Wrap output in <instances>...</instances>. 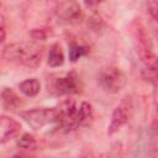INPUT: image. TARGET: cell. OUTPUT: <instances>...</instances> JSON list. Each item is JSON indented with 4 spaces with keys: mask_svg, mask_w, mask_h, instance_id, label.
Wrapping results in <instances>:
<instances>
[{
    "mask_svg": "<svg viewBox=\"0 0 158 158\" xmlns=\"http://www.w3.org/2000/svg\"><path fill=\"white\" fill-rule=\"evenodd\" d=\"M99 84L105 91L115 94L126 85V75L117 67H106L99 74Z\"/></svg>",
    "mask_w": 158,
    "mask_h": 158,
    "instance_id": "obj_3",
    "label": "cell"
},
{
    "mask_svg": "<svg viewBox=\"0 0 158 158\" xmlns=\"http://www.w3.org/2000/svg\"><path fill=\"white\" fill-rule=\"evenodd\" d=\"M131 115V105L127 101H122L112 112V118L109 126V133L112 135L116 131H118L128 120Z\"/></svg>",
    "mask_w": 158,
    "mask_h": 158,
    "instance_id": "obj_7",
    "label": "cell"
},
{
    "mask_svg": "<svg viewBox=\"0 0 158 158\" xmlns=\"http://www.w3.org/2000/svg\"><path fill=\"white\" fill-rule=\"evenodd\" d=\"M21 130L20 123L10 116L0 115V143H5L14 138Z\"/></svg>",
    "mask_w": 158,
    "mask_h": 158,
    "instance_id": "obj_8",
    "label": "cell"
},
{
    "mask_svg": "<svg viewBox=\"0 0 158 158\" xmlns=\"http://www.w3.org/2000/svg\"><path fill=\"white\" fill-rule=\"evenodd\" d=\"M77 104L73 100H65L58 107V122L57 127L64 131L73 130L78 126L77 123Z\"/></svg>",
    "mask_w": 158,
    "mask_h": 158,
    "instance_id": "obj_4",
    "label": "cell"
},
{
    "mask_svg": "<svg viewBox=\"0 0 158 158\" xmlns=\"http://www.w3.org/2000/svg\"><path fill=\"white\" fill-rule=\"evenodd\" d=\"M4 58L26 65L28 68H36L42 59V48L36 42H21L11 43L4 48Z\"/></svg>",
    "mask_w": 158,
    "mask_h": 158,
    "instance_id": "obj_1",
    "label": "cell"
},
{
    "mask_svg": "<svg viewBox=\"0 0 158 158\" xmlns=\"http://www.w3.org/2000/svg\"><path fill=\"white\" fill-rule=\"evenodd\" d=\"M51 90L57 95H65L73 94L79 90V78L75 73H69L65 77L57 78L52 81Z\"/></svg>",
    "mask_w": 158,
    "mask_h": 158,
    "instance_id": "obj_6",
    "label": "cell"
},
{
    "mask_svg": "<svg viewBox=\"0 0 158 158\" xmlns=\"http://www.w3.org/2000/svg\"><path fill=\"white\" fill-rule=\"evenodd\" d=\"M101 1H104V0H84V2H85L88 6H95V5L100 4Z\"/></svg>",
    "mask_w": 158,
    "mask_h": 158,
    "instance_id": "obj_15",
    "label": "cell"
},
{
    "mask_svg": "<svg viewBox=\"0 0 158 158\" xmlns=\"http://www.w3.org/2000/svg\"><path fill=\"white\" fill-rule=\"evenodd\" d=\"M88 52H89L88 47L81 46V44H78V43H72L69 46V59L72 62H77L79 58L86 56Z\"/></svg>",
    "mask_w": 158,
    "mask_h": 158,
    "instance_id": "obj_12",
    "label": "cell"
},
{
    "mask_svg": "<svg viewBox=\"0 0 158 158\" xmlns=\"http://www.w3.org/2000/svg\"><path fill=\"white\" fill-rule=\"evenodd\" d=\"M93 109L91 105L86 101L81 102L77 110V123L78 126H88L93 121Z\"/></svg>",
    "mask_w": 158,
    "mask_h": 158,
    "instance_id": "obj_9",
    "label": "cell"
},
{
    "mask_svg": "<svg viewBox=\"0 0 158 158\" xmlns=\"http://www.w3.org/2000/svg\"><path fill=\"white\" fill-rule=\"evenodd\" d=\"M2 99H4V106L7 110H14L15 107L19 106L20 100L19 98L15 95L14 91H11L10 89H5L2 93Z\"/></svg>",
    "mask_w": 158,
    "mask_h": 158,
    "instance_id": "obj_13",
    "label": "cell"
},
{
    "mask_svg": "<svg viewBox=\"0 0 158 158\" xmlns=\"http://www.w3.org/2000/svg\"><path fill=\"white\" fill-rule=\"evenodd\" d=\"M19 89L23 95L31 98V96H36L40 93L41 84H40V81L37 79L31 78V79H26L22 83H20L19 84Z\"/></svg>",
    "mask_w": 158,
    "mask_h": 158,
    "instance_id": "obj_10",
    "label": "cell"
},
{
    "mask_svg": "<svg viewBox=\"0 0 158 158\" xmlns=\"http://www.w3.org/2000/svg\"><path fill=\"white\" fill-rule=\"evenodd\" d=\"M20 116L33 128L40 130L47 125L58 122V109L54 107H41L27 111H21Z\"/></svg>",
    "mask_w": 158,
    "mask_h": 158,
    "instance_id": "obj_2",
    "label": "cell"
},
{
    "mask_svg": "<svg viewBox=\"0 0 158 158\" xmlns=\"http://www.w3.org/2000/svg\"><path fill=\"white\" fill-rule=\"evenodd\" d=\"M4 38H5V31L2 27H0V42H2Z\"/></svg>",
    "mask_w": 158,
    "mask_h": 158,
    "instance_id": "obj_16",
    "label": "cell"
},
{
    "mask_svg": "<svg viewBox=\"0 0 158 158\" xmlns=\"http://www.w3.org/2000/svg\"><path fill=\"white\" fill-rule=\"evenodd\" d=\"M17 146L22 149H27V151H32V149H36L37 147V142L33 136H31L30 133H23L19 141H17Z\"/></svg>",
    "mask_w": 158,
    "mask_h": 158,
    "instance_id": "obj_14",
    "label": "cell"
},
{
    "mask_svg": "<svg viewBox=\"0 0 158 158\" xmlns=\"http://www.w3.org/2000/svg\"><path fill=\"white\" fill-rule=\"evenodd\" d=\"M64 62V54L59 43H53L48 53V65L49 67H60Z\"/></svg>",
    "mask_w": 158,
    "mask_h": 158,
    "instance_id": "obj_11",
    "label": "cell"
},
{
    "mask_svg": "<svg viewBox=\"0 0 158 158\" xmlns=\"http://www.w3.org/2000/svg\"><path fill=\"white\" fill-rule=\"evenodd\" d=\"M57 16L64 23H77L83 19L79 4L74 0H64L57 7Z\"/></svg>",
    "mask_w": 158,
    "mask_h": 158,
    "instance_id": "obj_5",
    "label": "cell"
}]
</instances>
